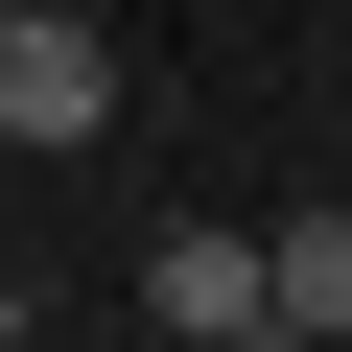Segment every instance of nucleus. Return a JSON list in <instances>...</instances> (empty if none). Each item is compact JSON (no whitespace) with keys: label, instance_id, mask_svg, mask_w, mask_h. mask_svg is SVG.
I'll return each mask as SVG.
<instances>
[{"label":"nucleus","instance_id":"nucleus-1","mask_svg":"<svg viewBox=\"0 0 352 352\" xmlns=\"http://www.w3.org/2000/svg\"><path fill=\"white\" fill-rule=\"evenodd\" d=\"M118 118V24H94V0H0V141H94Z\"/></svg>","mask_w":352,"mask_h":352},{"label":"nucleus","instance_id":"nucleus-2","mask_svg":"<svg viewBox=\"0 0 352 352\" xmlns=\"http://www.w3.org/2000/svg\"><path fill=\"white\" fill-rule=\"evenodd\" d=\"M141 329H188V352H258V329H282V258H258L235 212H164V235H141Z\"/></svg>","mask_w":352,"mask_h":352},{"label":"nucleus","instance_id":"nucleus-3","mask_svg":"<svg viewBox=\"0 0 352 352\" xmlns=\"http://www.w3.org/2000/svg\"><path fill=\"white\" fill-rule=\"evenodd\" d=\"M258 258H282V329H305V352H352V212H282Z\"/></svg>","mask_w":352,"mask_h":352},{"label":"nucleus","instance_id":"nucleus-4","mask_svg":"<svg viewBox=\"0 0 352 352\" xmlns=\"http://www.w3.org/2000/svg\"><path fill=\"white\" fill-rule=\"evenodd\" d=\"M0 329H24V258H0Z\"/></svg>","mask_w":352,"mask_h":352}]
</instances>
